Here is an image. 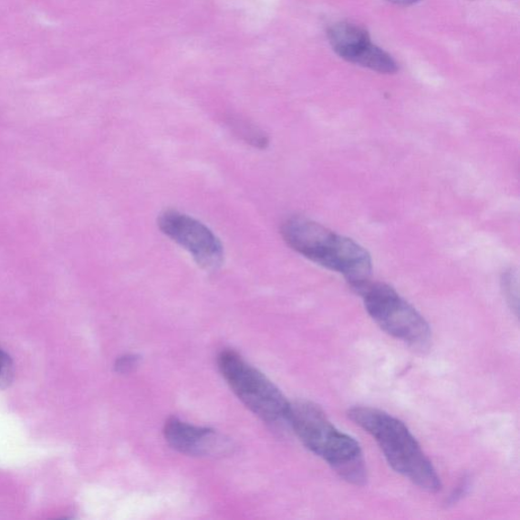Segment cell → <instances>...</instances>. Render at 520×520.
<instances>
[{
	"label": "cell",
	"instance_id": "7a4b0ae2",
	"mask_svg": "<svg viewBox=\"0 0 520 520\" xmlns=\"http://www.w3.org/2000/svg\"><path fill=\"white\" fill-rule=\"evenodd\" d=\"M348 416L375 439L394 471L421 489L429 492L442 489L441 478L433 464L401 421L388 412L366 407L353 408Z\"/></svg>",
	"mask_w": 520,
	"mask_h": 520
},
{
	"label": "cell",
	"instance_id": "8992f818",
	"mask_svg": "<svg viewBox=\"0 0 520 520\" xmlns=\"http://www.w3.org/2000/svg\"><path fill=\"white\" fill-rule=\"evenodd\" d=\"M158 226L163 234L190 254L197 265L208 272L218 271L225 251L221 240L203 223L177 210L160 213Z\"/></svg>",
	"mask_w": 520,
	"mask_h": 520
},
{
	"label": "cell",
	"instance_id": "ba28073f",
	"mask_svg": "<svg viewBox=\"0 0 520 520\" xmlns=\"http://www.w3.org/2000/svg\"><path fill=\"white\" fill-rule=\"evenodd\" d=\"M164 435L170 446L186 455L217 457L233 450L230 439L216 430L194 426L177 418L167 421Z\"/></svg>",
	"mask_w": 520,
	"mask_h": 520
},
{
	"label": "cell",
	"instance_id": "4fadbf2b",
	"mask_svg": "<svg viewBox=\"0 0 520 520\" xmlns=\"http://www.w3.org/2000/svg\"><path fill=\"white\" fill-rule=\"evenodd\" d=\"M389 2L398 5L408 6L416 5L417 3L421 2V0H389Z\"/></svg>",
	"mask_w": 520,
	"mask_h": 520
},
{
	"label": "cell",
	"instance_id": "7c38bea8",
	"mask_svg": "<svg viewBox=\"0 0 520 520\" xmlns=\"http://www.w3.org/2000/svg\"><path fill=\"white\" fill-rule=\"evenodd\" d=\"M140 358L137 355H125L118 359L115 364L116 372L125 374L132 371L139 365Z\"/></svg>",
	"mask_w": 520,
	"mask_h": 520
},
{
	"label": "cell",
	"instance_id": "277c9868",
	"mask_svg": "<svg viewBox=\"0 0 520 520\" xmlns=\"http://www.w3.org/2000/svg\"><path fill=\"white\" fill-rule=\"evenodd\" d=\"M218 365L230 389L255 415L270 424L286 422L290 402L265 374L234 351H223Z\"/></svg>",
	"mask_w": 520,
	"mask_h": 520
},
{
	"label": "cell",
	"instance_id": "52a82bcc",
	"mask_svg": "<svg viewBox=\"0 0 520 520\" xmlns=\"http://www.w3.org/2000/svg\"><path fill=\"white\" fill-rule=\"evenodd\" d=\"M328 40L339 57L352 64L378 71L393 74L397 62L383 49L371 42L369 32L351 23H338L328 30Z\"/></svg>",
	"mask_w": 520,
	"mask_h": 520
},
{
	"label": "cell",
	"instance_id": "5b68a950",
	"mask_svg": "<svg viewBox=\"0 0 520 520\" xmlns=\"http://www.w3.org/2000/svg\"><path fill=\"white\" fill-rule=\"evenodd\" d=\"M355 290L362 296L367 312L385 333L418 348L430 344L432 333L428 322L390 286L369 281Z\"/></svg>",
	"mask_w": 520,
	"mask_h": 520
},
{
	"label": "cell",
	"instance_id": "3957f363",
	"mask_svg": "<svg viewBox=\"0 0 520 520\" xmlns=\"http://www.w3.org/2000/svg\"><path fill=\"white\" fill-rule=\"evenodd\" d=\"M286 422L301 442L325 460L340 477L354 485H364L367 471L360 444L339 432L316 403H290Z\"/></svg>",
	"mask_w": 520,
	"mask_h": 520
},
{
	"label": "cell",
	"instance_id": "9c48e42d",
	"mask_svg": "<svg viewBox=\"0 0 520 520\" xmlns=\"http://www.w3.org/2000/svg\"><path fill=\"white\" fill-rule=\"evenodd\" d=\"M227 123L232 133H234V136L244 140L247 145L259 150H265L268 147L270 140H268L266 133L257 128L255 124L238 118H231Z\"/></svg>",
	"mask_w": 520,
	"mask_h": 520
},
{
	"label": "cell",
	"instance_id": "30bf717a",
	"mask_svg": "<svg viewBox=\"0 0 520 520\" xmlns=\"http://www.w3.org/2000/svg\"><path fill=\"white\" fill-rule=\"evenodd\" d=\"M502 288L505 295L507 302L511 308L518 312V276L517 273L510 268L502 277Z\"/></svg>",
	"mask_w": 520,
	"mask_h": 520
},
{
	"label": "cell",
	"instance_id": "6da1fadb",
	"mask_svg": "<svg viewBox=\"0 0 520 520\" xmlns=\"http://www.w3.org/2000/svg\"><path fill=\"white\" fill-rule=\"evenodd\" d=\"M281 233L286 244L296 253L343 275L354 289L369 281L371 256L354 240L304 217L286 220Z\"/></svg>",
	"mask_w": 520,
	"mask_h": 520
},
{
	"label": "cell",
	"instance_id": "8fae6325",
	"mask_svg": "<svg viewBox=\"0 0 520 520\" xmlns=\"http://www.w3.org/2000/svg\"><path fill=\"white\" fill-rule=\"evenodd\" d=\"M14 379V364L10 356L0 348V389H5Z\"/></svg>",
	"mask_w": 520,
	"mask_h": 520
}]
</instances>
